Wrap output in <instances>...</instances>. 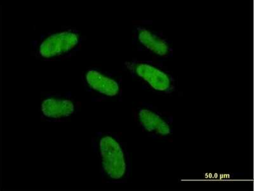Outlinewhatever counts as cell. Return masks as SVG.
Listing matches in <instances>:
<instances>
[{"instance_id":"obj_1","label":"cell","mask_w":254,"mask_h":191,"mask_svg":"<svg viewBox=\"0 0 254 191\" xmlns=\"http://www.w3.org/2000/svg\"><path fill=\"white\" fill-rule=\"evenodd\" d=\"M93 148L98 156L102 178L108 183H126L130 177V155L117 134L97 132L93 138Z\"/></svg>"},{"instance_id":"obj_2","label":"cell","mask_w":254,"mask_h":191,"mask_svg":"<svg viewBox=\"0 0 254 191\" xmlns=\"http://www.w3.org/2000/svg\"><path fill=\"white\" fill-rule=\"evenodd\" d=\"M133 78L158 94L170 95L176 90L174 75L162 64L152 61L132 60L125 64Z\"/></svg>"},{"instance_id":"obj_3","label":"cell","mask_w":254,"mask_h":191,"mask_svg":"<svg viewBox=\"0 0 254 191\" xmlns=\"http://www.w3.org/2000/svg\"><path fill=\"white\" fill-rule=\"evenodd\" d=\"M81 41L78 30L64 29L42 35L34 45V50L36 56L43 60H58L71 56L78 51Z\"/></svg>"},{"instance_id":"obj_4","label":"cell","mask_w":254,"mask_h":191,"mask_svg":"<svg viewBox=\"0 0 254 191\" xmlns=\"http://www.w3.org/2000/svg\"><path fill=\"white\" fill-rule=\"evenodd\" d=\"M135 122L147 135L167 139L174 132L173 118L152 105L142 104L135 111Z\"/></svg>"},{"instance_id":"obj_5","label":"cell","mask_w":254,"mask_h":191,"mask_svg":"<svg viewBox=\"0 0 254 191\" xmlns=\"http://www.w3.org/2000/svg\"><path fill=\"white\" fill-rule=\"evenodd\" d=\"M86 90L103 99H115L122 94V79L117 74L98 67H90L83 72Z\"/></svg>"},{"instance_id":"obj_6","label":"cell","mask_w":254,"mask_h":191,"mask_svg":"<svg viewBox=\"0 0 254 191\" xmlns=\"http://www.w3.org/2000/svg\"><path fill=\"white\" fill-rule=\"evenodd\" d=\"M133 40L139 49L156 58L169 59L173 56L171 42L160 31L138 25L133 29Z\"/></svg>"},{"instance_id":"obj_7","label":"cell","mask_w":254,"mask_h":191,"mask_svg":"<svg viewBox=\"0 0 254 191\" xmlns=\"http://www.w3.org/2000/svg\"><path fill=\"white\" fill-rule=\"evenodd\" d=\"M77 110L75 100L64 94H47L41 103V116L49 122L65 121L75 115Z\"/></svg>"}]
</instances>
